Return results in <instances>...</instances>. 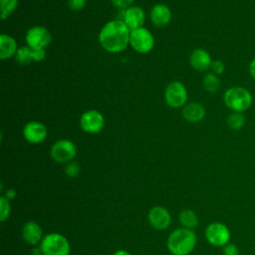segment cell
Instances as JSON below:
<instances>
[{
  "label": "cell",
  "mask_w": 255,
  "mask_h": 255,
  "mask_svg": "<svg viewBox=\"0 0 255 255\" xmlns=\"http://www.w3.org/2000/svg\"><path fill=\"white\" fill-rule=\"evenodd\" d=\"M130 30L124 21L115 20L108 22L101 30L99 41L102 47L111 53L125 50L129 43Z\"/></svg>",
  "instance_id": "1"
},
{
  "label": "cell",
  "mask_w": 255,
  "mask_h": 255,
  "mask_svg": "<svg viewBox=\"0 0 255 255\" xmlns=\"http://www.w3.org/2000/svg\"><path fill=\"white\" fill-rule=\"evenodd\" d=\"M196 245V235L188 228L173 230L167 239V248L173 255H188Z\"/></svg>",
  "instance_id": "2"
},
{
  "label": "cell",
  "mask_w": 255,
  "mask_h": 255,
  "mask_svg": "<svg viewBox=\"0 0 255 255\" xmlns=\"http://www.w3.org/2000/svg\"><path fill=\"white\" fill-rule=\"evenodd\" d=\"M223 102L225 106L232 112L243 113L251 107L253 103V98L248 89L240 86H235L227 89L224 92Z\"/></svg>",
  "instance_id": "3"
},
{
  "label": "cell",
  "mask_w": 255,
  "mask_h": 255,
  "mask_svg": "<svg viewBox=\"0 0 255 255\" xmlns=\"http://www.w3.org/2000/svg\"><path fill=\"white\" fill-rule=\"evenodd\" d=\"M42 255H69L71 251L68 239L60 233H49L41 241Z\"/></svg>",
  "instance_id": "4"
},
{
  "label": "cell",
  "mask_w": 255,
  "mask_h": 255,
  "mask_svg": "<svg viewBox=\"0 0 255 255\" xmlns=\"http://www.w3.org/2000/svg\"><path fill=\"white\" fill-rule=\"evenodd\" d=\"M205 237L213 246L226 245L231 237L228 227L221 222H212L205 229Z\"/></svg>",
  "instance_id": "5"
},
{
  "label": "cell",
  "mask_w": 255,
  "mask_h": 255,
  "mask_svg": "<svg viewBox=\"0 0 255 255\" xmlns=\"http://www.w3.org/2000/svg\"><path fill=\"white\" fill-rule=\"evenodd\" d=\"M129 43L136 52L145 54L153 48L154 39L152 34L148 30L144 28H139L130 31Z\"/></svg>",
  "instance_id": "6"
},
{
  "label": "cell",
  "mask_w": 255,
  "mask_h": 255,
  "mask_svg": "<svg viewBox=\"0 0 255 255\" xmlns=\"http://www.w3.org/2000/svg\"><path fill=\"white\" fill-rule=\"evenodd\" d=\"M77 153L75 144L67 139H60L55 142L51 148L52 158L59 163L70 162Z\"/></svg>",
  "instance_id": "7"
},
{
  "label": "cell",
  "mask_w": 255,
  "mask_h": 255,
  "mask_svg": "<svg viewBox=\"0 0 255 255\" xmlns=\"http://www.w3.org/2000/svg\"><path fill=\"white\" fill-rule=\"evenodd\" d=\"M51 41L52 36L50 32L42 26L32 27L26 34V42L28 46L36 50L45 49V47H47Z\"/></svg>",
  "instance_id": "8"
},
{
  "label": "cell",
  "mask_w": 255,
  "mask_h": 255,
  "mask_svg": "<svg viewBox=\"0 0 255 255\" xmlns=\"http://www.w3.org/2000/svg\"><path fill=\"white\" fill-rule=\"evenodd\" d=\"M164 98L168 106L171 108H179L185 103L187 99V92L182 83L174 81L166 87Z\"/></svg>",
  "instance_id": "9"
},
{
  "label": "cell",
  "mask_w": 255,
  "mask_h": 255,
  "mask_svg": "<svg viewBox=\"0 0 255 255\" xmlns=\"http://www.w3.org/2000/svg\"><path fill=\"white\" fill-rule=\"evenodd\" d=\"M80 125L86 132L98 133L104 128V117L96 110L87 111L82 115Z\"/></svg>",
  "instance_id": "10"
},
{
  "label": "cell",
  "mask_w": 255,
  "mask_h": 255,
  "mask_svg": "<svg viewBox=\"0 0 255 255\" xmlns=\"http://www.w3.org/2000/svg\"><path fill=\"white\" fill-rule=\"evenodd\" d=\"M148 221L153 228L164 230L170 225L171 216L169 211L163 206H154L148 212Z\"/></svg>",
  "instance_id": "11"
},
{
  "label": "cell",
  "mask_w": 255,
  "mask_h": 255,
  "mask_svg": "<svg viewBox=\"0 0 255 255\" xmlns=\"http://www.w3.org/2000/svg\"><path fill=\"white\" fill-rule=\"evenodd\" d=\"M47 133L48 131L46 127L42 123L36 121L27 123L23 129L24 137L30 143H40L44 141Z\"/></svg>",
  "instance_id": "12"
},
{
  "label": "cell",
  "mask_w": 255,
  "mask_h": 255,
  "mask_svg": "<svg viewBox=\"0 0 255 255\" xmlns=\"http://www.w3.org/2000/svg\"><path fill=\"white\" fill-rule=\"evenodd\" d=\"M144 18V12L139 7H129L124 13V23L130 31L142 28Z\"/></svg>",
  "instance_id": "13"
},
{
  "label": "cell",
  "mask_w": 255,
  "mask_h": 255,
  "mask_svg": "<svg viewBox=\"0 0 255 255\" xmlns=\"http://www.w3.org/2000/svg\"><path fill=\"white\" fill-rule=\"evenodd\" d=\"M46 57L45 50H36L31 47H22L16 53V61L21 65H27L31 62L43 61Z\"/></svg>",
  "instance_id": "14"
},
{
  "label": "cell",
  "mask_w": 255,
  "mask_h": 255,
  "mask_svg": "<svg viewBox=\"0 0 255 255\" xmlns=\"http://www.w3.org/2000/svg\"><path fill=\"white\" fill-rule=\"evenodd\" d=\"M22 236L27 243L36 245L43 239L42 227L36 221H28L22 228Z\"/></svg>",
  "instance_id": "15"
},
{
  "label": "cell",
  "mask_w": 255,
  "mask_h": 255,
  "mask_svg": "<svg viewBox=\"0 0 255 255\" xmlns=\"http://www.w3.org/2000/svg\"><path fill=\"white\" fill-rule=\"evenodd\" d=\"M211 57L204 49H195L190 55V64L196 71H206L211 66Z\"/></svg>",
  "instance_id": "16"
},
{
  "label": "cell",
  "mask_w": 255,
  "mask_h": 255,
  "mask_svg": "<svg viewBox=\"0 0 255 255\" xmlns=\"http://www.w3.org/2000/svg\"><path fill=\"white\" fill-rule=\"evenodd\" d=\"M170 18H171V12L166 5L156 4L151 9L150 19L152 23L158 28H162L165 25H167L168 22L170 21Z\"/></svg>",
  "instance_id": "17"
},
{
  "label": "cell",
  "mask_w": 255,
  "mask_h": 255,
  "mask_svg": "<svg viewBox=\"0 0 255 255\" xmlns=\"http://www.w3.org/2000/svg\"><path fill=\"white\" fill-rule=\"evenodd\" d=\"M17 42L14 38L2 34L0 36V58L2 60L11 58L17 53Z\"/></svg>",
  "instance_id": "18"
},
{
  "label": "cell",
  "mask_w": 255,
  "mask_h": 255,
  "mask_svg": "<svg viewBox=\"0 0 255 255\" xmlns=\"http://www.w3.org/2000/svg\"><path fill=\"white\" fill-rule=\"evenodd\" d=\"M183 118L189 122H198L205 116V109L201 104L190 103L183 108Z\"/></svg>",
  "instance_id": "19"
},
{
  "label": "cell",
  "mask_w": 255,
  "mask_h": 255,
  "mask_svg": "<svg viewBox=\"0 0 255 255\" xmlns=\"http://www.w3.org/2000/svg\"><path fill=\"white\" fill-rule=\"evenodd\" d=\"M179 221L184 228L192 229L198 225V217L193 210L185 209L179 214Z\"/></svg>",
  "instance_id": "20"
},
{
  "label": "cell",
  "mask_w": 255,
  "mask_h": 255,
  "mask_svg": "<svg viewBox=\"0 0 255 255\" xmlns=\"http://www.w3.org/2000/svg\"><path fill=\"white\" fill-rule=\"evenodd\" d=\"M202 85L205 91L209 93H215L220 87V80L214 73H207L202 81Z\"/></svg>",
  "instance_id": "21"
},
{
  "label": "cell",
  "mask_w": 255,
  "mask_h": 255,
  "mask_svg": "<svg viewBox=\"0 0 255 255\" xmlns=\"http://www.w3.org/2000/svg\"><path fill=\"white\" fill-rule=\"evenodd\" d=\"M245 117L242 113L239 112H232L227 118V126L232 130H239L245 125Z\"/></svg>",
  "instance_id": "22"
},
{
  "label": "cell",
  "mask_w": 255,
  "mask_h": 255,
  "mask_svg": "<svg viewBox=\"0 0 255 255\" xmlns=\"http://www.w3.org/2000/svg\"><path fill=\"white\" fill-rule=\"evenodd\" d=\"M18 4V0H0V9H1V18L4 20L10 14L14 12Z\"/></svg>",
  "instance_id": "23"
},
{
  "label": "cell",
  "mask_w": 255,
  "mask_h": 255,
  "mask_svg": "<svg viewBox=\"0 0 255 255\" xmlns=\"http://www.w3.org/2000/svg\"><path fill=\"white\" fill-rule=\"evenodd\" d=\"M11 212V205L9 202V199H7L5 196L0 197V220L1 222H4L10 215Z\"/></svg>",
  "instance_id": "24"
},
{
  "label": "cell",
  "mask_w": 255,
  "mask_h": 255,
  "mask_svg": "<svg viewBox=\"0 0 255 255\" xmlns=\"http://www.w3.org/2000/svg\"><path fill=\"white\" fill-rule=\"evenodd\" d=\"M80 165L77 162H70L65 168V172L69 177H76L79 174Z\"/></svg>",
  "instance_id": "25"
},
{
  "label": "cell",
  "mask_w": 255,
  "mask_h": 255,
  "mask_svg": "<svg viewBox=\"0 0 255 255\" xmlns=\"http://www.w3.org/2000/svg\"><path fill=\"white\" fill-rule=\"evenodd\" d=\"M210 69L212 71V73L216 74V75H220L224 72L225 70V66L223 64L222 61L220 60H215V61H212L211 63V66H210Z\"/></svg>",
  "instance_id": "26"
},
{
  "label": "cell",
  "mask_w": 255,
  "mask_h": 255,
  "mask_svg": "<svg viewBox=\"0 0 255 255\" xmlns=\"http://www.w3.org/2000/svg\"><path fill=\"white\" fill-rule=\"evenodd\" d=\"M223 255H239L237 246L232 243H227L223 246Z\"/></svg>",
  "instance_id": "27"
},
{
  "label": "cell",
  "mask_w": 255,
  "mask_h": 255,
  "mask_svg": "<svg viewBox=\"0 0 255 255\" xmlns=\"http://www.w3.org/2000/svg\"><path fill=\"white\" fill-rule=\"evenodd\" d=\"M133 1L134 0H112V3L119 9H128L133 3Z\"/></svg>",
  "instance_id": "28"
},
{
  "label": "cell",
  "mask_w": 255,
  "mask_h": 255,
  "mask_svg": "<svg viewBox=\"0 0 255 255\" xmlns=\"http://www.w3.org/2000/svg\"><path fill=\"white\" fill-rule=\"evenodd\" d=\"M68 3H69V7L72 10L78 11L84 8V6L86 5V0H68Z\"/></svg>",
  "instance_id": "29"
},
{
  "label": "cell",
  "mask_w": 255,
  "mask_h": 255,
  "mask_svg": "<svg viewBox=\"0 0 255 255\" xmlns=\"http://www.w3.org/2000/svg\"><path fill=\"white\" fill-rule=\"evenodd\" d=\"M248 73H249V76L255 80V58H253L250 62H249V65H248Z\"/></svg>",
  "instance_id": "30"
},
{
  "label": "cell",
  "mask_w": 255,
  "mask_h": 255,
  "mask_svg": "<svg viewBox=\"0 0 255 255\" xmlns=\"http://www.w3.org/2000/svg\"><path fill=\"white\" fill-rule=\"evenodd\" d=\"M15 195H16V192H15L13 189H9V190H8V192L6 193L5 197H6L7 199L11 200V199H13V198L15 197Z\"/></svg>",
  "instance_id": "31"
},
{
  "label": "cell",
  "mask_w": 255,
  "mask_h": 255,
  "mask_svg": "<svg viewBox=\"0 0 255 255\" xmlns=\"http://www.w3.org/2000/svg\"><path fill=\"white\" fill-rule=\"evenodd\" d=\"M112 255H131L128 251L121 249V250H117L116 252H114Z\"/></svg>",
  "instance_id": "32"
}]
</instances>
